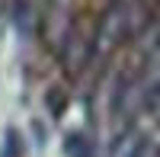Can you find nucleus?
Returning <instances> with one entry per match:
<instances>
[{
    "label": "nucleus",
    "instance_id": "nucleus-1",
    "mask_svg": "<svg viewBox=\"0 0 160 157\" xmlns=\"http://www.w3.org/2000/svg\"><path fill=\"white\" fill-rule=\"evenodd\" d=\"M112 157H148V141H144L138 132H128L115 141Z\"/></svg>",
    "mask_w": 160,
    "mask_h": 157
},
{
    "label": "nucleus",
    "instance_id": "nucleus-2",
    "mask_svg": "<svg viewBox=\"0 0 160 157\" xmlns=\"http://www.w3.org/2000/svg\"><path fill=\"white\" fill-rule=\"evenodd\" d=\"M0 157H22V141H19V135L13 132H7V138H3V148H0Z\"/></svg>",
    "mask_w": 160,
    "mask_h": 157
},
{
    "label": "nucleus",
    "instance_id": "nucleus-3",
    "mask_svg": "<svg viewBox=\"0 0 160 157\" xmlns=\"http://www.w3.org/2000/svg\"><path fill=\"white\" fill-rule=\"evenodd\" d=\"M148 103H151L154 109H160V80H157V84L148 90Z\"/></svg>",
    "mask_w": 160,
    "mask_h": 157
}]
</instances>
